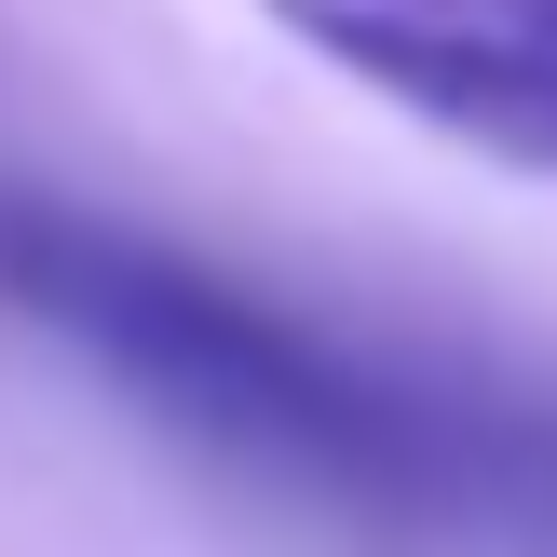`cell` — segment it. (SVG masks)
Returning a JSON list of instances; mask_svg holds the SVG:
<instances>
[{
    "mask_svg": "<svg viewBox=\"0 0 557 557\" xmlns=\"http://www.w3.org/2000/svg\"><path fill=\"white\" fill-rule=\"evenodd\" d=\"M0 299L96 381H123L163 435L218 449L286 504H326L354 531L557 544V408L422 381L150 218L0 177Z\"/></svg>",
    "mask_w": 557,
    "mask_h": 557,
    "instance_id": "cell-1",
    "label": "cell"
},
{
    "mask_svg": "<svg viewBox=\"0 0 557 557\" xmlns=\"http://www.w3.org/2000/svg\"><path fill=\"white\" fill-rule=\"evenodd\" d=\"M259 14L449 150L557 177V0H259Z\"/></svg>",
    "mask_w": 557,
    "mask_h": 557,
    "instance_id": "cell-2",
    "label": "cell"
}]
</instances>
